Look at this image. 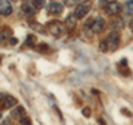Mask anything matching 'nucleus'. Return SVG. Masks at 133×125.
I'll return each mask as SVG.
<instances>
[{"instance_id": "nucleus-15", "label": "nucleus", "mask_w": 133, "mask_h": 125, "mask_svg": "<svg viewBox=\"0 0 133 125\" xmlns=\"http://www.w3.org/2000/svg\"><path fill=\"white\" fill-rule=\"evenodd\" d=\"M36 41H37V38L35 36H31V34H29L27 37V40H26V45H28V47H35V44H36Z\"/></svg>"}, {"instance_id": "nucleus-23", "label": "nucleus", "mask_w": 133, "mask_h": 125, "mask_svg": "<svg viewBox=\"0 0 133 125\" xmlns=\"http://www.w3.org/2000/svg\"><path fill=\"white\" fill-rule=\"evenodd\" d=\"M17 43H18V39L17 38H10V40H9V44H11V45H16Z\"/></svg>"}, {"instance_id": "nucleus-22", "label": "nucleus", "mask_w": 133, "mask_h": 125, "mask_svg": "<svg viewBox=\"0 0 133 125\" xmlns=\"http://www.w3.org/2000/svg\"><path fill=\"white\" fill-rule=\"evenodd\" d=\"M82 113H83V115H85V117H90V115H91V110L89 109V107H84V109L82 110Z\"/></svg>"}, {"instance_id": "nucleus-24", "label": "nucleus", "mask_w": 133, "mask_h": 125, "mask_svg": "<svg viewBox=\"0 0 133 125\" xmlns=\"http://www.w3.org/2000/svg\"><path fill=\"white\" fill-rule=\"evenodd\" d=\"M1 125H11L10 120H9V119H5V120H2Z\"/></svg>"}, {"instance_id": "nucleus-16", "label": "nucleus", "mask_w": 133, "mask_h": 125, "mask_svg": "<svg viewBox=\"0 0 133 125\" xmlns=\"http://www.w3.org/2000/svg\"><path fill=\"white\" fill-rule=\"evenodd\" d=\"M99 49H100V51H102V52H107V51H109V45H108L107 40H102L101 42H100Z\"/></svg>"}, {"instance_id": "nucleus-11", "label": "nucleus", "mask_w": 133, "mask_h": 125, "mask_svg": "<svg viewBox=\"0 0 133 125\" xmlns=\"http://www.w3.org/2000/svg\"><path fill=\"white\" fill-rule=\"evenodd\" d=\"M123 11L125 15H130V16L133 15V0H129V1L124 3Z\"/></svg>"}, {"instance_id": "nucleus-2", "label": "nucleus", "mask_w": 133, "mask_h": 125, "mask_svg": "<svg viewBox=\"0 0 133 125\" xmlns=\"http://www.w3.org/2000/svg\"><path fill=\"white\" fill-rule=\"evenodd\" d=\"M48 30L52 36H55L56 38H60L64 32V26L60 21H51L48 23Z\"/></svg>"}, {"instance_id": "nucleus-14", "label": "nucleus", "mask_w": 133, "mask_h": 125, "mask_svg": "<svg viewBox=\"0 0 133 125\" xmlns=\"http://www.w3.org/2000/svg\"><path fill=\"white\" fill-rule=\"evenodd\" d=\"M110 26L112 27V29H114V30H118V29H122L123 28V21L121 19H116L114 21H112Z\"/></svg>"}, {"instance_id": "nucleus-26", "label": "nucleus", "mask_w": 133, "mask_h": 125, "mask_svg": "<svg viewBox=\"0 0 133 125\" xmlns=\"http://www.w3.org/2000/svg\"><path fill=\"white\" fill-rule=\"evenodd\" d=\"M130 27H131V28H133V18L131 19V21H130Z\"/></svg>"}, {"instance_id": "nucleus-5", "label": "nucleus", "mask_w": 133, "mask_h": 125, "mask_svg": "<svg viewBox=\"0 0 133 125\" xmlns=\"http://www.w3.org/2000/svg\"><path fill=\"white\" fill-rule=\"evenodd\" d=\"M104 26H105V21L104 19L102 18V17H97V18L94 19V21L92 23V32L94 33H100L103 31V29H104Z\"/></svg>"}, {"instance_id": "nucleus-8", "label": "nucleus", "mask_w": 133, "mask_h": 125, "mask_svg": "<svg viewBox=\"0 0 133 125\" xmlns=\"http://www.w3.org/2000/svg\"><path fill=\"white\" fill-rule=\"evenodd\" d=\"M0 12L1 16H9L12 12V7L8 0H0Z\"/></svg>"}, {"instance_id": "nucleus-12", "label": "nucleus", "mask_w": 133, "mask_h": 125, "mask_svg": "<svg viewBox=\"0 0 133 125\" xmlns=\"http://www.w3.org/2000/svg\"><path fill=\"white\" fill-rule=\"evenodd\" d=\"M30 28L32 30H35L36 32H39V33H42V34H45V30H44V27L42 24H40L39 22H31L30 23Z\"/></svg>"}, {"instance_id": "nucleus-21", "label": "nucleus", "mask_w": 133, "mask_h": 125, "mask_svg": "<svg viewBox=\"0 0 133 125\" xmlns=\"http://www.w3.org/2000/svg\"><path fill=\"white\" fill-rule=\"evenodd\" d=\"M79 1V0H64V5L66 7H73L76 6V3Z\"/></svg>"}, {"instance_id": "nucleus-18", "label": "nucleus", "mask_w": 133, "mask_h": 125, "mask_svg": "<svg viewBox=\"0 0 133 125\" xmlns=\"http://www.w3.org/2000/svg\"><path fill=\"white\" fill-rule=\"evenodd\" d=\"M32 2L35 3V6L38 9H41V8H43L45 6V0H33Z\"/></svg>"}, {"instance_id": "nucleus-19", "label": "nucleus", "mask_w": 133, "mask_h": 125, "mask_svg": "<svg viewBox=\"0 0 133 125\" xmlns=\"http://www.w3.org/2000/svg\"><path fill=\"white\" fill-rule=\"evenodd\" d=\"M20 122H21L22 125H32L31 120L29 117H27V116H23V117L20 119Z\"/></svg>"}, {"instance_id": "nucleus-13", "label": "nucleus", "mask_w": 133, "mask_h": 125, "mask_svg": "<svg viewBox=\"0 0 133 125\" xmlns=\"http://www.w3.org/2000/svg\"><path fill=\"white\" fill-rule=\"evenodd\" d=\"M17 103H18L17 99L14 98V96H10V95H8V96L6 98V100H5V106H6V109H10V107L15 106Z\"/></svg>"}, {"instance_id": "nucleus-1", "label": "nucleus", "mask_w": 133, "mask_h": 125, "mask_svg": "<svg viewBox=\"0 0 133 125\" xmlns=\"http://www.w3.org/2000/svg\"><path fill=\"white\" fill-rule=\"evenodd\" d=\"M91 7H92V1L91 0H84L83 2L79 3L76 8V11H74V15H76L77 18L81 19L84 18V16L90 11Z\"/></svg>"}, {"instance_id": "nucleus-4", "label": "nucleus", "mask_w": 133, "mask_h": 125, "mask_svg": "<svg viewBox=\"0 0 133 125\" xmlns=\"http://www.w3.org/2000/svg\"><path fill=\"white\" fill-rule=\"evenodd\" d=\"M104 11H105V13L108 16H115L121 11V6H120L116 1L111 2V3H109V5H107L104 7Z\"/></svg>"}, {"instance_id": "nucleus-20", "label": "nucleus", "mask_w": 133, "mask_h": 125, "mask_svg": "<svg viewBox=\"0 0 133 125\" xmlns=\"http://www.w3.org/2000/svg\"><path fill=\"white\" fill-rule=\"evenodd\" d=\"M116 0H99V6L100 7H105L107 5H109L111 2H114Z\"/></svg>"}, {"instance_id": "nucleus-3", "label": "nucleus", "mask_w": 133, "mask_h": 125, "mask_svg": "<svg viewBox=\"0 0 133 125\" xmlns=\"http://www.w3.org/2000/svg\"><path fill=\"white\" fill-rule=\"evenodd\" d=\"M107 42H108V45H109V50L115 51V50L119 48V43H120L119 33L116 31L109 33V36H108V38H107Z\"/></svg>"}, {"instance_id": "nucleus-6", "label": "nucleus", "mask_w": 133, "mask_h": 125, "mask_svg": "<svg viewBox=\"0 0 133 125\" xmlns=\"http://www.w3.org/2000/svg\"><path fill=\"white\" fill-rule=\"evenodd\" d=\"M21 9L27 16H33V15H36L38 8H37L35 6V3L31 2V1H24L21 5Z\"/></svg>"}, {"instance_id": "nucleus-9", "label": "nucleus", "mask_w": 133, "mask_h": 125, "mask_svg": "<svg viewBox=\"0 0 133 125\" xmlns=\"http://www.w3.org/2000/svg\"><path fill=\"white\" fill-rule=\"evenodd\" d=\"M65 26L69 30H73L77 26V17L76 15H69L65 20Z\"/></svg>"}, {"instance_id": "nucleus-10", "label": "nucleus", "mask_w": 133, "mask_h": 125, "mask_svg": "<svg viewBox=\"0 0 133 125\" xmlns=\"http://www.w3.org/2000/svg\"><path fill=\"white\" fill-rule=\"evenodd\" d=\"M22 114H24V109L22 106H16L15 109L11 111V116L15 119L22 117Z\"/></svg>"}, {"instance_id": "nucleus-17", "label": "nucleus", "mask_w": 133, "mask_h": 125, "mask_svg": "<svg viewBox=\"0 0 133 125\" xmlns=\"http://www.w3.org/2000/svg\"><path fill=\"white\" fill-rule=\"evenodd\" d=\"M48 50H49V48H48V45L45 44V43H40L38 45V48H37V51H39L41 53H45Z\"/></svg>"}, {"instance_id": "nucleus-25", "label": "nucleus", "mask_w": 133, "mask_h": 125, "mask_svg": "<svg viewBox=\"0 0 133 125\" xmlns=\"http://www.w3.org/2000/svg\"><path fill=\"white\" fill-rule=\"evenodd\" d=\"M121 65H127V60H125V59H122V61H121Z\"/></svg>"}, {"instance_id": "nucleus-7", "label": "nucleus", "mask_w": 133, "mask_h": 125, "mask_svg": "<svg viewBox=\"0 0 133 125\" xmlns=\"http://www.w3.org/2000/svg\"><path fill=\"white\" fill-rule=\"evenodd\" d=\"M47 10L49 13L52 15H60L63 11V6L59 2H51L50 5L47 7Z\"/></svg>"}, {"instance_id": "nucleus-27", "label": "nucleus", "mask_w": 133, "mask_h": 125, "mask_svg": "<svg viewBox=\"0 0 133 125\" xmlns=\"http://www.w3.org/2000/svg\"><path fill=\"white\" fill-rule=\"evenodd\" d=\"M11 1H17V0H11Z\"/></svg>"}]
</instances>
